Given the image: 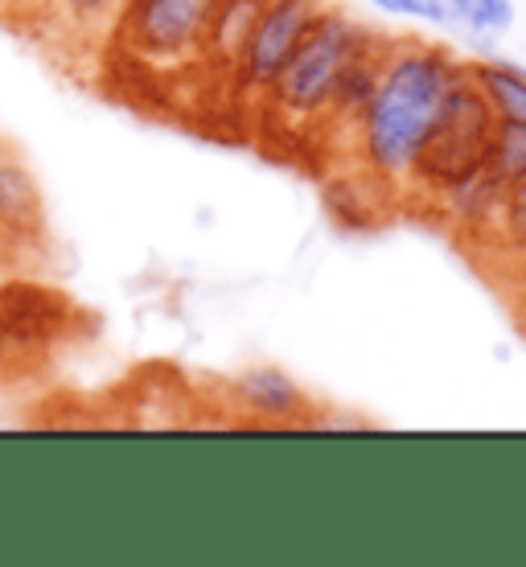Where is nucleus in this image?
I'll use <instances>...</instances> for the list:
<instances>
[{"mask_svg": "<svg viewBox=\"0 0 526 567\" xmlns=\"http://www.w3.org/2000/svg\"><path fill=\"white\" fill-rule=\"evenodd\" d=\"M494 128H498V120L489 112V103L482 100V91L473 86V79L461 66L453 86L444 91V103L427 128L424 148L415 156L412 182H408L403 198L432 202L441 210L444 202L456 198L465 185L482 177L485 153L494 144Z\"/></svg>", "mask_w": 526, "mask_h": 567, "instance_id": "nucleus-4", "label": "nucleus"}, {"mask_svg": "<svg viewBox=\"0 0 526 567\" xmlns=\"http://www.w3.org/2000/svg\"><path fill=\"white\" fill-rule=\"evenodd\" d=\"M128 0H50V13H45V29L38 42L45 50H54L58 58H79L86 54L95 66L103 33L112 29L115 13L124 9Z\"/></svg>", "mask_w": 526, "mask_h": 567, "instance_id": "nucleus-8", "label": "nucleus"}, {"mask_svg": "<svg viewBox=\"0 0 526 567\" xmlns=\"http://www.w3.org/2000/svg\"><path fill=\"white\" fill-rule=\"evenodd\" d=\"M465 58H456L441 42H391V54L383 62L379 86L370 103L358 115L354 132V161L370 189L399 202L408 194L415 156L424 148V136L441 112L444 91L461 74Z\"/></svg>", "mask_w": 526, "mask_h": 567, "instance_id": "nucleus-1", "label": "nucleus"}, {"mask_svg": "<svg viewBox=\"0 0 526 567\" xmlns=\"http://www.w3.org/2000/svg\"><path fill=\"white\" fill-rule=\"evenodd\" d=\"M74 333V305L33 280L0 288V383L38 379Z\"/></svg>", "mask_w": 526, "mask_h": 567, "instance_id": "nucleus-5", "label": "nucleus"}, {"mask_svg": "<svg viewBox=\"0 0 526 567\" xmlns=\"http://www.w3.org/2000/svg\"><path fill=\"white\" fill-rule=\"evenodd\" d=\"M326 9V0H268L227 79V103L259 107L268 86L276 83V74L285 71L292 50L305 42V33L313 29V21Z\"/></svg>", "mask_w": 526, "mask_h": 567, "instance_id": "nucleus-6", "label": "nucleus"}, {"mask_svg": "<svg viewBox=\"0 0 526 567\" xmlns=\"http://www.w3.org/2000/svg\"><path fill=\"white\" fill-rule=\"evenodd\" d=\"M386 54H391V38H383V33H370L367 42L350 54V62H345L342 74H338V83H333L326 120H321V132H329V141L354 132L358 115H362V107H367L370 95H374V86H379Z\"/></svg>", "mask_w": 526, "mask_h": 567, "instance_id": "nucleus-9", "label": "nucleus"}, {"mask_svg": "<svg viewBox=\"0 0 526 567\" xmlns=\"http://www.w3.org/2000/svg\"><path fill=\"white\" fill-rule=\"evenodd\" d=\"M370 33H374L370 25L354 21L338 4H329L326 13L313 21V29L305 33V42L292 50L285 71L276 74L268 95L259 100L264 124L276 132H288V136H297V132H321L333 83H338L342 66L350 62V54L367 42Z\"/></svg>", "mask_w": 526, "mask_h": 567, "instance_id": "nucleus-3", "label": "nucleus"}, {"mask_svg": "<svg viewBox=\"0 0 526 567\" xmlns=\"http://www.w3.org/2000/svg\"><path fill=\"white\" fill-rule=\"evenodd\" d=\"M465 74L489 103L494 120L502 124H526V66L506 58H465Z\"/></svg>", "mask_w": 526, "mask_h": 567, "instance_id": "nucleus-12", "label": "nucleus"}, {"mask_svg": "<svg viewBox=\"0 0 526 567\" xmlns=\"http://www.w3.org/2000/svg\"><path fill=\"white\" fill-rule=\"evenodd\" d=\"M268 0H218V9L206 29V45H202V86L227 95V79L239 62V50L247 33L256 29L259 13Z\"/></svg>", "mask_w": 526, "mask_h": 567, "instance_id": "nucleus-11", "label": "nucleus"}, {"mask_svg": "<svg viewBox=\"0 0 526 567\" xmlns=\"http://www.w3.org/2000/svg\"><path fill=\"white\" fill-rule=\"evenodd\" d=\"M489 227H494V235L510 247L514 256H526V173L502 194L498 214H494Z\"/></svg>", "mask_w": 526, "mask_h": 567, "instance_id": "nucleus-14", "label": "nucleus"}, {"mask_svg": "<svg viewBox=\"0 0 526 567\" xmlns=\"http://www.w3.org/2000/svg\"><path fill=\"white\" fill-rule=\"evenodd\" d=\"M370 4L391 17H412V21H427L432 25V4L427 0H370Z\"/></svg>", "mask_w": 526, "mask_h": 567, "instance_id": "nucleus-16", "label": "nucleus"}, {"mask_svg": "<svg viewBox=\"0 0 526 567\" xmlns=\"http://www.w3.org/2000/svg\"><path fill=\"white\" fill-rule=\"evenodd\" d=\"M227 399L235 412H243L251 424H292L305 415L309 395L300 391L292 374L280 367H251L239 379H230Z\"/></svg>", "mask_w": 526, "mask_h": 567, "instance_id": "nucleus-10", "label": "nucleus"}, {"mask_svg": "<svg viewBox=\"0 0 526 567\" xmlns=\"http://www.w3.org/2000/svg\"><path fill=\"white\" fill-rule=\"evenodd\" d=\"M45 13H50V0H0V25L25 42L42 38Z\"/></svg>", "mask_w": 526, "mask_h": 567, "instance_id": "nucleus-15", "label": "nucleus"}, {"mask_svg": "<svg viewBox=\"0 0 526 567\" xmlns=\"http://www.w3.org/2000/svg\"><path fill=\"white\" fill-rule=\"evenodd\" d=\"M50 223L38 177L13 153L0 148V264L29 268L45 251Z\"/></svg>", "mask_w": 526, "mask_h": 567, "instance_id": "nucleus-7", "label": "nucleus"}, {"mask_svg": "<svg viewBox=\"0 0 526 567\" xmlns=\"http://www.w3.org/2000/svg\"><path fill=\"white\" fill-rule=\"evenodd\" d=\"M218 0H128L103 33L95 74L136 107H182L202 86V45Z\"/></svg>", "mask_w": 526, "mask_h": 567, "instance_id": "nucleus-2", "label": "nucleus"}, {"mask_svg": "<svg viewBox=\"0 0 526 567\" xmlns=\"http://www.w3.org/2000/svg\"><path fill=\"white\" fill-rule=\"evenodd\" d=\"M432 25L456 29L470 38H498L514 25V0H427Z\"/></svg>", "mask_w": 526, "mask_h": 567, "instance_id": "nucleus-13", "label": "nucleus"}]
</instances>
